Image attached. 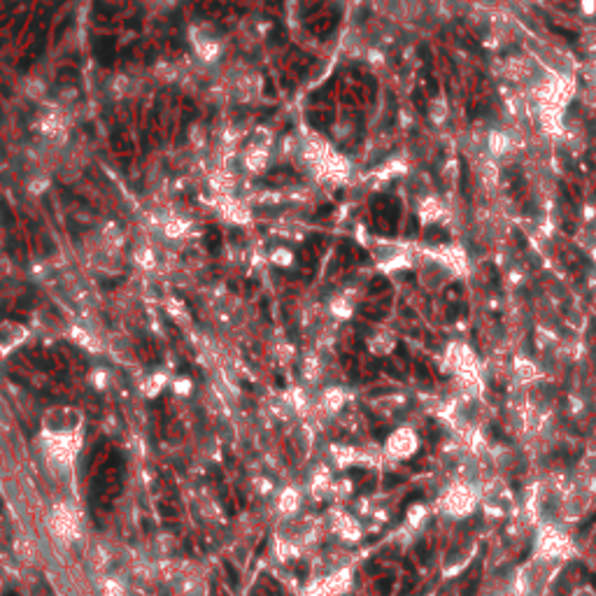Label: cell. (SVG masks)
Listing matches in <instances>:
<instances>
[{
	"mask_svg": "<svg viewBox=\"0 0 596 596\" xmlns=\"http://www.w3.org/2000/svg\"><path fill=\"white\" fill-rule=\"evenodd\" d=\"M119 484H121V463L116 459L114 454L105 456L100 466L96 468V503L98 506H110V501L116 496L119 491Z\"/></svg>",
	"mask_w": 596,
	"mask_h": 596,
	"instance_id": "1",
	"label": "cell"
}]
</instances>
